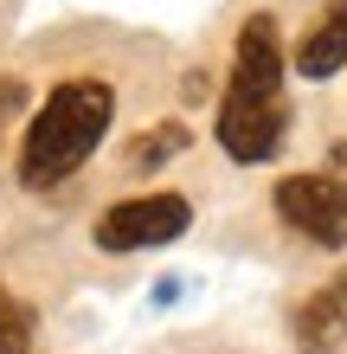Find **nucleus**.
Segmentation results:
<instances>
[{"label": "nucleus", "instance_id": "obj_1", "mask_svg": "<svg viewBox=\"0 0 347 354\" xmlns=\"http://www.w3.org/2000/svg\"><path fill=\"white\" fill-rule=\"evenodd\" d=\"M290 136V97H283V39L277 19L257 13L238 32V58H232V84L219 103V142L232 161H270Z\"/></svg>", "mask_w": 347, "mask_h": 354}, {"label": "nucleus", "instance_id": "obj_2", "mask_svg": "<svg viewBox=\"0 0 347 354\" xmlns=\"http://www.w3.org/2000/svg\"><path fill=\"white\" fill-rule=\"evenodd\" d=\"M110 110H116V91L103 77H65L46 110L32 116L26 142H19V180L26 187H58L71 168H84L97 155V142L110 129Z\"/></svg>", "mask_w": 347, "mask_h": 354}, {"label": "nucleus", "instance_id": "obj_3", "mask_svg": "<svg viewBox=\"0 0 347 354\" xmlns=\"http://www.w3.org/2000/svg\"><path fill=\"white\" fill-rule=\"evenodd\" d=\"M277 213L283 225H296L302 239L315 245H347V142L321 161L315 174H290L277 180Z\"/></svg>", "mask_w": 347, "mask_h": 354}, {"label": "nucleus", "instance_id": "obj_4", "mask_svg": "<svg viewBox=\"0 0 347 354\" xmlns=\"http://www.w3.org/2000/svg\"><path fill=\"white\" fill-rule=\"evenodd\" d=\"M187 219H193V206L180 194H141L97 219V245L103 252H155V245H174L187 232Z\"/></svg>", "mask_w": 347, "mask_h": 354}, {"label": "nucleus", "instance_id": "obj_5", "mask_svg": "<svg viewBox=\"0 0 347 354\" xmlns=\"http://www.w3.org/2000/svg\"><path fill=\"white\" fill-rule=\"evenodd\" d=\"M296 342L309 348V354H335L341 342H347V270L341 277H328L309 297V309L296 316Z\"/></svg>", "mask_w": 347, "mask_h": 354}, {"label": "nucleus", "instance_id": "obj_6", "mask_svg": "<svg viewBox=\"0 0 347 354\" xmlns=\"http://www.w3.org/2000/svg\"><path fill=\"white\" fill-rule=\"evenodd\" d=\"M341 65H347V0H328L321 19L302 32V46H296V71L302 77H335Z\"/></svg>", "mask_w": 347, "mask_h": 354}, {"label": "nucleus", "instance_id": "obj_7", "mask_svg": "<svg viewBox=\"0 0 347 354\" xmlns=\"http://www.w3.org/2000/svg\"><path fill=\"white\" fill-rule=\"evenodd\" d=\"M180 149H187V129H180V122H161V129L148 136V142H135V168H161V161H168V155H180Z\"/></svg>", "mask_w": 347, "mask_h": 354}, {"label": "nucleus", "instance_id": "obj_8", "mask_svg": "<svg viewBox=\"0 0 347 354\" xmlns=\"http://www.w3.org/2000/svg\"><path fill=\"white\" fill-rule=\"evenodd\" d=\"M26 342H32V316L0 290V354H26Z\"/></svg>", "mask_w": 347, "mask_h": 354}, {"label": "nucleus", "instance_id": "obj_9", "mask_svg": "<svg viewBox=\"0 0 347 354\" xmlns=\"http://www.w3.org/2000/svg\"><path fill=\"white\" fill-rule=\"evenodd\" d=\"M19 103H26V84H19V77H0V129L13 122V110H19Z\"/></svg>", "mask_w": 347, "mask_h": 354}]
</instances>
